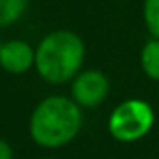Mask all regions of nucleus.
Here are the masks:
<instances>
[{"label":"nucleus","mask_w":159,"mask_h":159,"mask_svg":"<svg viewBox=\"0 0 159 159\" xmlns=\"http://www.w3.org/2000/svg\"><path fill=\"white\" fill-rule=\"evenodd\" d=\"M83 127V109L66 96L41 99L30 114V139L41 148H62L69 144Z\"/></svg>","instance_id":"obj_1"},{"label":"nucleus","mask_w":159,"mask_h":159,"mask_svg":"<svg viewBox=\"0 0 159 159\" xmlns=\"http://www.w3.org/2000/svg\"><path fill=\"white\" fill-rule=\"evenodd\" d=\"M84 41L73 30L49 32L36 47L34 67L43 81L64 84L73 81L84 62Z\"/></svg>","instance_id":"obj_2"},{"label":"nucleus","mask_w":159,"mask_h":159,"mask_svg":"<svg viewBox=\"0 0 159 159\" xmlns=\"http://www.w3.org/2000/svg\"><path fill=\"white\" fill-rule=\"evenodd\" d=\"M155 122L153 109L142 99H125L109 116V133L118 142H137L144 139Z\"/></svg>","instance_id":"obj_3"},{"label":"nucleus","mask_w":159,"mask_h":159,"mask_svg":"<svg viewBox=\"0 0 159 159\" xmlns=\"http://www.w3.org/2000/svg\"><path fill=\"white\" fill-rule=\"evenodd\" d=\"M111 83L103 71L84 69L79 71L71 83V99L81 109H94L109 96Z\"/></svg>","instance_id":"obj_4"},{"label":"nucleus","mask_w":159,"mask_h":159,"mask_svg":"<svg viewBox=\"0 0 159 159\" xmlns=\"http://www.w3.org/2000/svg\"><path fill=\"white\" fill-rule=\"evenodd\" d=\"M36 49L25 39H10L2 41L0 47V67L8 73L21 75L34 67Z\"/></svg>","instance_id":"obj_5"},{"label":"nucleus","mask_w":159,"mask_h":159,"mask_svg":"<svg viewBox=\"0 0 159 159\" xmlns=\"http://www.w3.org/2000/svg\"><path fill=\"white\" fill-rule=\"evenodd\" d=\"M140 67L148 79L159 83V38H152L140 51Z\"/></svg>","instance_id":"obj_6"},{"label":"nucleus","mask_w":159,"mask_h":159,"mask_svg":"<svg viewBox=\"0 0 159 159\" xmlns=\"http://www.w3.org/2000/svg\"><path fill=\"white\" fill-rule=\"evenodd\" d=\"M28 10V0H0V28L15 25Z\"/></svg>","instance_id":"obj_7"},{"label":"nucleus","mask_w":159,"mask_h":159,"mask_svg":"<svg viewBox=\"0 0 159 159\" xmlns=\"http://www.w3.org/2000/svg\"><path fill=\"white\" fill-rule=\"evenodd\" d=\"M142 17L152 38H159V0H144Z\"/></svg>","instance_id":"obj_8"},{"label":"nucleus","mask_w":159,"mask_h":159,"mask_svg":"<svg viewBox=\"0 0 159 159\" xmlns=\"http://www.w3.org/2000/svg\"><path fill=\"white\" fill-rule=\"evenodd\" d=\"M0 159H13V152H11V146L0 139Z\"/></svg>","instance_id":"obj_9"},{"label":"nucleus","mask_w":159,"mask_h":159,"mask_svg":"<svg viewBox=\"0 0 159 159\" xmlns=\"http://www.w3.org/2000/svg\"><path fill=\"white\" fill-rule=\"evenodd\" d=\"M45 159H56V157H45Z\"/></svg>","instance_id":"obj_10"},{"label":"nucleus","mask_w":159,"mask_h":159,"mask_svg":"<svg viewBox=\"0 0 159 159\" xmlns=\"http://www.w3.org/2000/svg\"><path fill=\"white\" fill-rule=\"evenodd\" d=\"M0 47H2V41H0Z\"/></svg>","instance_id":"obj_11"}]
</instances>
